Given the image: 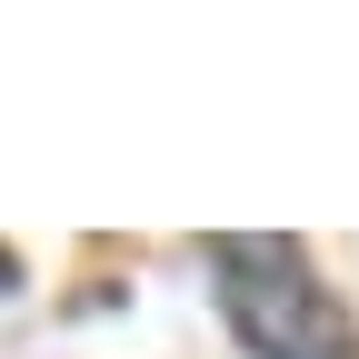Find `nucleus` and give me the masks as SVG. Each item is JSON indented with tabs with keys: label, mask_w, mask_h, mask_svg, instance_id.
I'll return each instance as SVG.
<instances>
[{
	"label": "nucleus",
	"mask_w": 359,
	"mask_h": 359,
	"mask_svg": "<svg viewBox=\"0 0 359 359\" xmlns=\"http://www.w3.org/2000/svg\"><path fill=\"white\" fill-rule=\"evenodd\" d=\"M210 299L250 359H349L339 299L320 290L309 250H290V240H250V230L210 240Z\"/></svg>",
	"instance_id": "obj_1"
}]
</instances>
